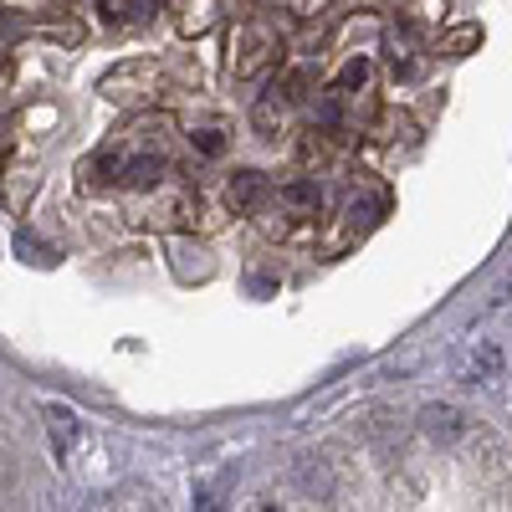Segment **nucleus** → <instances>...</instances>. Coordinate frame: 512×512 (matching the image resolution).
<instances>
[{
	"label": "nucleus",
	"instance_id": "1",
	"mask_svg": "<svg viewBox=\"0 0 512 512\" xmlns=\"http://www.w3.org/2000/svg\"><path fill=\"white\" fill-rule=\"evenodd\" d=\"M420 431L431 436V441H441V446H451V441L466 436V415L456 405H425L420 410Z\"/></svg>",
	"mask_w": 512,
	"mask_h": 512
},
{
	"label": "nucleus",
	"instance_id": "2",
	"mask_svg": "<svg viewBox=\"0 0 512 512\" xmlns=\"http://www.w3.org/2000/svg\"><path fill=\"white\" fill-rule=\"evenodd\" d=\"M292 482H297V492L313 497V502H328L333 497V472H328L318 456H297L292 461Z\"/></svg>",
	"mask_w": 512,
	"mask_h": 512
},
{
	"label": "nucleus",
	"instance_id": "3",
	"mask_svg": "<svg viewBox=\"0 0 512 512\" xmlns=\"http://www.w3.org/2000/svg\"><path fill=\"white\" fill-rule=\"evenodd\" d=\"M502 369V349L497 344H472L466 349V359L456 364V379L461 384H482V379H492Z\"/></svg>",
	"mask_w": 512,
	"mask_h": 512
},
{
	"label": "nucleus",
	"instance_id": "4",
	"mask_svg": "<svg viewBox=\"0 0 512 512\" xmlns=\"http://www.w3.org/2000/svg\"><path fill=\"white\" fill-rule=\"evenodd\" d=\"M47 420H52V446H57L62 466H72V456H77V446H82V425H77V415L62 410V405H52Z\"/></svg>",
	"mask_w": 512,
	"mask_h": 512
},
{
	"label": "nucleus",
	"instance_id": "5",
	"mask_svg": "<svg viewBox=\"0 0 512 512\" xmlns=\"http://www.w3.org/2000/svg\"><path fill=\"white\" fill-rule=\"evenodd\" d=\"M159 175H164V159L159 154H134V159L118 164V180L128 190H149V185H159Z\"/></svg>",
	"mask_w": 512,
	"mask_h": 512
},
{
	"label": "nucleus",
	"instance_id": "6",
	"mask_svg": "<svg viewBox=\"0 0 512 512\" xmlns=\"http://www.w3.org/2000/svg\"><path fill=\"white\" fill-rule=\"evenodd\" d=\"M103 6H108L113 26H149L154 11H159V0H103Z\"/></svg>",
	"mask_w": 512,
	"mask_h": 512
},
{
	"label": "nucleus",
	"instance_id": "7",
	"mask_svg": "<svg viewBox=\"0 0 512 512\" xmlns=\"http://www.w3.org/2000/svg\"><path fill=\"white\" fill-rule=\"evenodd\" d=\"M262 190H267V180L256 175V169H236L231 185H226V200H231L236 210H251L256 200H262Z\"/></svg>",
	"mask_w": 512,
	"mask_h": 512
},
{
	"label": "nucleus",
	"instance_id": "8",
	"mask_svg": "<svg viewBox=\"0 0 512 512\" xmlns=\"http://www.w3.org/2000/svg\"><path fill=\"white\" fill-rule=\"evenodd\" d=\"M277 200H282L287 210H318V205H323V190H318V180H287V185L277 190Z\"/></svg>",
	"mask_w": 512,
	"mask_h": 512
},
{
	"label": "nucleus",
	"instance_id": "9",
	"mask_svg": "<svg viewBox=\"0 0 512 512\" xmlns=\"http://www.w3.org/2000/svg\"><path fill=\"white\" fill-rule=\"evenodd\" d=\"M267 57H272V47H267L262 36H251V41H246V57L236 62V77H256V72L267 67Z\"/></svg>",
	"mask_w": 512,
	"mask_h": 512
},
{
	"label": "nucleus",
	"instance_id": "10",
	"mask_svg": "<svg viewBox=\"0 0 512 512\" xmlns=\"http://www.w3.org/2000/svg\"><path fill=\"white\" fill-rule=\"evenodd\" d=\"M482 41V31L477 26H461V31H451L446 41H441V52H451V57H466V47H477Z\"/></svg>",
	"mask_w": 512,
	"mask_h": 512
},
{
	"label": "nucleus",
	"instance_id": "11",
	"mask_svg": "<svg viewBox=\"0 0 512 512\" xmlns=\"http://www.w3.org/2000/svg\"><path fill=\"white\" fill-rule=\"evenodd\" d=\"M16 251L26 256V262H41V267H52V262H57V256H52V246H41V241H36V236H26V231L16 236Z\"/></svg>",
	"mask_w": 512,
	"mask_h": 512
},
{
	"label": "nucleus",
	"instance_id": "12",
	"mask_svg": "<svg viewBox=\"0 0 512 512\" xmlns=\"http://www.w3.org/2000/svg\"><path fill=\"white\" fill-rule=\"evenodd\" d=\"M374 210H379V195H369V200H349V226H369V221H374Z\"/></svg>",
	"mask_w": 512,
	"mask_h": 512
},
{
	"label": "nucleus",
	"instance_id": "13",
	"mask_svg": "<svg viewBox=\"0 0 512 512\" xmlns=\"http://www.w3.org/2000/svg\"><path fill=\"white\" fill-rule=\"evenodd\" d=\"M308 88H313V77H308V72H292V77L282 82V93H287V103H303V98H308Z\"/></svg>",
	"mask_w": 512,
	"mask_h": 512
},
{
	"label": "nucleus",
	"instance_id": "14",
	"mask_svg": "<svg viewBox=\"0 0 512 512\" xmlns=\"http://www.w3.org/2000/svg\"><path fill=\"white\" fill-rule=\"evenodd\" d=\"M195 149H200V154H210V159H216V154L226 149V139H221V128H200V134H195Z\"/></svg>",
	"mask_w": 512,
	"mask_h": 512
},
{
	"label": "nucleus",
	"instance_id": "15",
	"mask_svg": "<svg viewBox=\"0 0 512 512\" xmlns=\"http://www.w3.org/2000/svg\"><path fill=\"white\" fill-rule=\"evenodd\" d=\"M364 82H369V62L359 57V62H349V67H344V77H338V88H364Z\"/></svg>",
	"mask_w": 512,
	"mask_h": 512
},
{
	"label": "nucleus",
	"instance_id": "16",
	"mask_svg": "<svg viewBox=\"0 0 512 512\" xmlns=\"http://www.w3.org/2000/svg\"><path fill=\"white\" fill-rule=\"evenodd\" d=\"M272 123H277V108L262 103V108H256V128H272Z\"/></svg>",
	"mask_w": 512,
	"mask_h": 512
},
{
	"label": "nucleus",
	"instance_id": "17",
	"mask_svg": "<svg viewBox=\"0 0 512 512\" xmlns=\"http://www.w3.org/2000/svg\"><path fill=\"white\" fill-rule=\"evenodd\" d=\"M507 297H512V282H507Z\"/></svg>",
	"mask_w": 512,
	"mask_h": 512
}]
</instances>
